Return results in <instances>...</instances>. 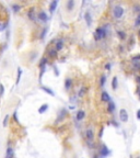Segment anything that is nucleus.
<instances>
[{
  "label": "nucleus",
  "instance_id": "nucleus-19",
  "mask_svg": "<svg viewBox=\"0 0 140 158\" xmlns=\"http://www.w3.org/2000/svg\"><path fill=\"white\" fill-rule=\"evenodd\" d=\"M12 10L14 11V12H19L20 10H21V6L16 4V3H13V4H12Z\"/></svg>",
  "mask_w": 140,
  "mask_h": 158
},
{
  "label": "nucleus",
  "instance_id": "nucleus-13",
  "mask_svg": "<svg viewBox=\"0 0 140 158\" xmlns=\"http://www.w3.org/2000/svg\"><path fill=\"white\" fill-rule=\"evenodd\" d=\"M41 89L43 90V91H45V92H46V93H48V95L53 96V97L55 96V92L53 91V90H51V88H47V87H44V86H42V87H41Z\"/></svg>",
  "mask_w": 140,
  "mask_h": 158
},
{
  "label": "nucleus",
  "instance_id": "nucleus-28",
  "mask_svg": "<svg viewBox=\"0 0 140 158\" xmlns=\"http://www.w3.org/2000/svg\"><path fill=\"white\" fill-rule=\"evenodd\" d=\"M8 120H9V115H6V117H4V120H3V126H7L8 125Z\"/></svg>",
  "mask_w": 140,
  "mask_h": 158
},
{
  "label": "nucleus",
  "instance_id": "nucleus-16",
  "mask_svg": "<svg viewBox=\"0 0 140 158\" xmlns=\"http://www.w3.org/2000/svg\"><path fill=\"white\" fill-rule=\"evenodd\" d=\"M13 148L9 147V148L7 149V153H6V158H13Z\"/></svg>",
  "mask_w": 140,
  "mask_h": 158
},
{
  "label": "nucleus",
  "instance_id": "nucleus-23",
  "mask_svg": "<svg viewBox=\"0 0 140 158\" xmlns=\"http://www.w3.org/2000/svg\"><path fill=\"white\" fill-rule=\"evenodd\" d=\"M135 26H136V28L140 26V13L138 14L137 18H136V21H135Z\"/></svg>",
  "mask_w": 140,
  "mask_h": 158
},
{
  "label": "nucleus",
  "instance_id": "nucleus-30",
  "mask_svg": "<svg viewBox=\"0 0 140 158\" xmlns=\"http://www.w3.org/2000/svg\"><path fill=\"white\" fill-rule=\"evenodd\" d=\"M84 92H86V89H81V90H80V92H79V97L80 98H81V97H83V95H84Z\"/></svg>",
  "mask_w": 140,
  "mask_h": 158
},
{
  "label": "nucleus",
  "instance_id": "nucleus-33",
  "mask_svg": "<svg viewBox=\"0 0 140 158\" xmlns=\"http://www.w3.org/2000/svg\"><path fill=\"white\" fill-rule=\"evenodd\" d=\"M135 11L139 12V11H140V7H139V6H135Z\"/></svg>",
  "mask_w": 140,
  "mask_h": 158
},
{
  "label": "nucleus",
  "instance_id": "nucleus-31",
  "mask_svg": "<svg viewBox=\"0 0 140 158\" xmlns=\"http://www.w3.org/2000/svg\"><path fill=\"white\" fill-rule=\"evenodd\" d=\"M3 90H4V88H3V86H2V85H0V96H2Z\"/></svg>",
  "mask_w": 140,
  "mask_h": 158
},
{
  "label": "nucleus",
  "instance_id": "nucleus-17",
  "mask_svg": "<svg viewBox=\"0 0 140 158\" xmlns=\"http://www.w3.org/2000/svg\"><path fill=\"white\" fill-rule=\"evenodd\" d=\"M71 86H72V80H71V78H67L66 79V81H65V88L70 89L71 88Z\"/></svg>",
  "mask_w": 140,
  "mask_h": 158
},
{
  "label": "nucleus",
  "instance_id": "nucleus-14",
  "mask_svg": "<svg viewBox=\"0 0 140 158\" xmlns=\"http://www.w3.org/2000/svg\"><path fill=\"white\" fill-rule=\"evenodd\" d=\"M66 7H67V9L69 10V11H71V10L74 8V1H73V0L67 1V2H66Z\"/></svg>",
  "mask_w": 140,
  "mask_h": 158
},
{
  "label": "nucleus",
  "instance_id": "nucleus-3",
  "mask_svg": "<svg viewBox=\"0 0 140 158\" xmlns=\"http://www.w3.org/2000/svg\"><path fill=\"white\" fill-rule=\"evenodd\" d=\"M119 119H121V122H127V121H128V112H127V110L121 109V110L119 111Z\"/></svg>",
  "mask_w": 140,
  "mask_h": 158
},
{
  "label": "nucleus",
  "instance_id": "nucleus-21",
  "mask_svg": "<svg viewBox=\"0 0 140 158\" xmlns=\"http://www.w3.org/2000/svg\"><path fill=\"white\" fill-rule=\"evenodd\" d=\"M112 87H113V89H114V90H116V89H117V77H114V78H113V81H112Z\"/></svg>",
  "mask_w": 140,
  "mask_h": 158
},
{
  "label": "nucleus",
  "instance_id": "nucleus-2",
  "mask_svg": "<svg viewBox=\"0 0 140 158\" xmlns=\"http://www.w3.org/2000/svg\"><path fill=\"white\" fill-rule=\"evenodd\" d=\"M113 14H114L115 19H121V17L124 16V9H123L121 6H116L114 8V12H113Z\"/></svg>",
  "mask_w": 140,
  "mask_h": 158
},
{
  "label": "nucleus",
  "instance_id": "nucleus-29",
  "mask_svg": "<svg viewBox=\"0 0 140 158\" xmlns=\"http://www.w3.org/2000/svg\"><path fill=\"white\" fill-rule=\"evenodd\" d=\"M104 82H105V76H102L101 77V80H100V86L103 87V86H104Z\"/></svg>",
  "mask_w": 140,
  "mask_h": 158
},
{
  "label": "nucleus",
  "instance_id": "nucleus-27",
  "mask_svg": "<svg viewBox=\"0 0 140 158\" xmlns=\"http://www.w3.org/2000/svg\"><path fill=\"white\" fill-rule=\"evenodd\" d=\"M134 66L136 68V70H139L140 71V63L139 62H134Z\"/></svg>",
  "mask_w": 140,
  "mask_h": 158
},
{
  "label": "nucleus",
  "instance_id": "nucleus-20",
  "mask_svg": "<svg viewBox=\"0 0 140 158\" xmlns=\"http://www.w3.org/2000/svg\"><path fill=\"white\" fill-rule=\"evenodd\" d=\"M46 64H47V58L44 57V58H42L41 62H39V67H41V68H44Z\"/></svg>",
  "mask_w": 140,
  "mask_h": 158
},
{
  "label": "nucleus",
  "instance_id": "nucleus-34",
  "mask_svg": "<svg viewBox=\"0 0 140 158\" xmlns=\"http://www.w3.org/2000/svg\"><path fill=\"white\" fill-rule=\"evenodd\" d=\"M105 68H106V69H111V64H106V65H105Z\"/></svg>",
  "mask_w": 140,
  "mask_h": 158
},
{
  "label": "nucleus",
  "instance_id": "nucleus-25",
  "mask_svg": "<svg viewBox=\"0 0 140 158\" xmlns=\"http://www.w3.org/2000/svg\"><path fill=\"white\" fill-rule=\"evenodd\" d=\"M29 18L30 19H32V20H34V9H31L29 11Z\"/></svg>",
  "mask_w": 140,
  "mask_h": 158
},
{
  "label": "nucleus",
  "instance_id": "nucleus-11",
  "mask_svg": "<svg viewBox=\"0 0 140 158\" xmlns=\"http://www.w3.org/2000/svg\"><path fill=\"white\" fill-rule=\"evenodd\" d=\"M84 116H86V112H84L83 110H80V111L77 112L76 117H77V120L78 121H82L83 119H84Z\"/></svg>",
  "mask_w": 140,
  "mask_h": 158
},
{
  "label": "nucleus",
  "instance_id": "nucleus-8",
  "mask_svg": "<svg viewBox=\"0 0 140 158\" xmlns=\"http://www.w3.org/2000/svg\"><path fill=\"white\" fill-rule=\"evenodd\" d=\"M100 154H101V156H107L109 154V149L105 145H102L101 146V149H100Z\"/></svg>",
  "mask_w": 140,
  "mask_h": 158
},
{
  "label": "nucleus",
  "instance_id": "nucleus-5",
  "mask_svg": "<svg viewBox=\"0 0 140 158\" xmlns=\"http://www.w3.org/2000/svg\"><path fill=\"white\" fill-rule=\"evenodd\" d=\"M101 100H102L103 102H107V103H109V102L112 101L111 97H109V95H108L106 91H103L102 93H101Z\"/></svg>",
  "mask_w": 140,
  "mask_h": 158
},
{
  "label": "nucleus",
  "instance_id": "nucleus-6",
  "mask_svg": "<svg viewBox=\"0 0 140 158\" xmlns=\"http://www.w3.org/2000/svg\"><path fill=\"white\" fill-rule=\"evenodd\" d=\"M37 17H38V19L41 20V21H43V22H46V21L48 20L47 14H46V12H45V11H43V10H41V11L38 12Z\"/></svg>",
  "mask_w": 140,
  "mask_h": 158
},
{
  "label": "nucleus",
  "instance_id": "nucleus-7",
  "mask_svg": "<svg viewBox=\"0 0 140 158\" xmlns=\"http://www.w3.org/2000/svg\"><path fill=\"white\" fill-rule=\"evenodd\" d=\"M62 47H64V41H62V40H58V41L56 42V44H55V50L57 52H59L62 50Z\"/></svg>",
  "mask_w": 140,
  "mask_h": 158
},
{
  "label": "nucleus",
  "instance_id": "nucleus-26",
  "mask_svg": "<svg viewBox=\"0 0 140 158\" xmlns=\"http://www.w3.org/2000/svg\"><path fill=\"white\" fill-rule=\"evenodd\" d=\"M117 34L119 35V37L123 38V40H124V38L126 37V36H125L126 34H125V32H123V31H117Z\"/></svg>",
  "mask_w": 140,
  "mask_h": 158
},
{
  "label": "nucleus",
  "instance_id": "nucleus-12",
  "mask_svg": "<svg viewBox=\"0 0 140 158\" xmlns=\"http://www.w3.org/2000/svg\"><path fill=\"white\" fill-rule=\"evenodd\" d=\"M86 138H88V141H93V138H94V134H93V131L91 130V129H89V130H86Z\"/></svg>",
  "mask_w": 140,
  "mask_h": 158
},
{
  "label": "nucleus",
  "instance_id": "nucleus-32",
  "mask_svg": "<svg viewBox=\"0 0 140 158\" xmlns=\"http://www.w3.org/2000/svg\"><path fill=\"white\" fill-rule=\"evenodd\" d=\"M46 31H47V28L45 29L44 31H43V33H42V35H41V37H42V38H43V37H44V36H45V34H46Z\"/></svg>",
  "mask_w": 140,
  "mask_h": 158
},
{
  "label": "nucleus",
  "instance_id": "nucleus-15",
  "mask_svg": "<svg viewBox=\"0 0 140 158\" xmlns=\"http://www.w3.org/2000/svg\"><path fill=\"white\" fill-rule=\"evenodd\" d=\"M57 54H58V52L56 51V50H49L48 51V56L51 57V58H55V57H57Z\"/></svg>",
  "mask_w": 140,
  "mask_h": 158
},
{
  "label": "nucleus",
  "instance_id": "nucleus-9",
  "mask_svg": "<svg viewBox=\"0 0 140 158\" xmlns=\"http://www.w3.org/2000/svg\"><path fill=\"white\" fill-rule=\"evenodd\" d=\"M57 4H58V1L57 0H54V1H51V4H49V12L51 13H54L56 8H57Z\"/></svg>",
  "mask_w": 140,
  "mask_h": 158
},
{
  "label": "nucleus",
  "instance_id": "nucleus-35",
  "mask_svg": "<svg viewBox=\"0 0 140 158\" xmlns=\"http://www.w3.org/2000/svg\"><path fill=\"white\" fill-rule=\"evenodd\" d=\"M137 116H138V119L140 120V109L138 110V112H137Z\"/></svg>",
  "mask_w": 140,
  "mask_h": 158
},
{
  "label": "nucleus",
  "instance_id": "nucleus-22",
  "mask_svg": "<svg viewBox=\"0 0 140 158\" xmlns=\"http://www.w3.org/2000/svg\"><path fill=\"white\" fill-rule=\"evenodd\" d=\"M107 109H108V111H109V112H113V111L115 110V104H114V103H113V102L111 101L109 103H108Z\"/></svg>",
  "mask_w": 140,
  "mask_h": 158
},
{
  "label": "nucleus",
  "instance_id": "nucleus-4",
  "mask_svg": "<svg viewBox=\"0 0 140 158\" xmlns=\"http://www.w3.org/2000/svg\"><path fill=\"white\" fill-rule=\"evenodd\" d=\"M67 116V110L66 109H61V111L59 112V115H58V117L56 119V121H55V123H58V122H60V121H64V119Z\"/></svg>",
  "mask_w": 140,
  "mask_h": 158
},
{
  "label": "nucleus",
  "instance_id": "nucleus-24",
  "mask_svg": "<svg viewBox=\"0 0 140 158\" xmlns=\"http://www.w3.org/2000/svg\"><path fill=\"white\" fill-rule=\"evenodd\" d=\"M21 74H22V70H21V68H18V77H16V83H19V82H20Z\"/></svg>",
  "mask_w": 140,
  "mask_h": 158
},
{
  "label": "nucleus",
  "instance_id": "nucleus-18",
  "mask_svg": "<svg viewBox=\"0 0 140 158\" xmlns=\"http://www.w3.org/2000/svg\"><path fill=\"white\" fill-rule=\"evenodd\" d=\"M48 110V104H43L39 109H38V113L39 114H43L44 112H46V111Z\"/></svg>",
  "mask_w": 140,
  "mask_h": 158
},
{
  "label": "nucleus",
  "instance_id": "nucleus-36",
  "mask_svg": "<svg viewBox=\"0 0 140 158\" xmlns=\"http://www.w3.org/2000/svg\"><path fill=\"white\" fill-rule=\"evenodd\" d=\"M137 81H138V82H140V76H138V77H137Z\"/></svg>",
  "mask_w": 140,
  "mask_h": 158
},
{
  "label": "nucleus",
  "instance_id": "nucleus-1",
  "mask_svg": "<svg viewBox=\"0 0 140 158\" xmlns=\"http://www.w3.org/2000/svg\"><path fill=\"white\" fill-rule=\"evenodd\" d=\"M108 26V24L107 25H105V26H101V28H99L97 30H96V32H95V40H102V38H104L105 36H106V34H107V32H106V28Z\"/></svg>",
  "mask_w": 140,
  "mask_h": 158
},
{
  "label": "nucleus",
  "instance_id": "nucleus-10",
  "mask_svg": "<svg viewBox=\"0 0 140 158\" xmlns=\"http://www.w3.org/2000/svg\"><path fill=\"white\" fill-rule=\"evenodd\" d=\"M84 20H86V24H88V26H90L91 24H92V18H91V14H90V12L88 11V12H86V14H84Z\"/></svg>",
  "mask_w": 140,
  "mask_h": 158
}]
</instances>
